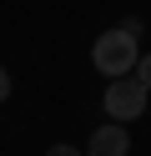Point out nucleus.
<instances>
[{
	"label": "nucleus",
	"mask_w": 151,
	"mask_h": 156,
	"mask_svg": "<svg viewBox=\"0 0 151 156\" xmlns=\"http://www.w3.org/2000/svg\"><path fill=\"white\" fill-rule=\"evenodd\" d=\"M126 151H131V136H126V126H121V121H106V126L91 131L86 156H126Z\"/></svg>",
	"instance_id": "nucleus-3"
},
{
	"label": "nucleus",
	"mask_w": 151,
	"mask_h": 156,
	"mask_svg": "<svg viewBox=\"0 0 151 156\" xmlns=\"http://www.w3.org/2000/svg\"><path fill=\"white\" fill-rule=\"evenodd\" d=\"M136 61H141V45H136V35L131 30H106L101 35L96 45H91V66H96L101 76H111V81H116V76H131L136 71Z\"/></svg>",
	"instance_id": "nucleus-1"
},
{
	"label": "nucleus",
	"mask_w": 151,
	"mask_h": 156,
	"mask_svg": "<svg viewBox=\"0 0 151 156\" xmlns=\"http://www.w3.org/2000/svg\"><path fill=\"white\" fill-rule=\"evenodd\" d=\"M136 76L146 81V91H151V51H141V61H136Z\"/></svg>",
	"instance_id": "nucleus-4"
},
{
	"label": "nucleus",
	"mask_w": 151,
	"mask_h": 156,
	"mask_svg": "<svg viewBox=\"0 0 151 156\" xmlns=\"http://www.w3.org/2000/svg\"><path fill=\"white\" fill-rule=\"evenodd\" d=\"M146 96H151V91H146V81H141L136 71H131V76H116V81L106 86V116L121 121V126L136 121V116L146 111Z\"/></svg>",
	"instance_id": "nucleus-2"
},
{
	"label": "nucleus",
	"mask_w": 151,
	"mask_h": 156,
	"mask_svg": "<svg viewBox=\"0 0 151 156\" xmlns=\"http://www.w3.org/2000/svg\"><path fill=\"white\" fill-rule=\"evenodd\" d=\"M45 156H86V151H81V146H66V141H56Z\"/></svg>",
	"instance_id": "nucleus-5"
},
{
	"label": "nucleus",
	"mask_w": 151,
	"mask_h": 156,
	"mask_svg": "<svg viewBox=\"0 0 151 156\" xmlns=\"http://www.w3.org/2000/svg\"><path fill=\"white\" fill-rule=\"evenodd\" d=\"M0 101H10V71L0 66Z\"/></svg>",
	"instance_id": "nucleus-6"
}]
</instances>
